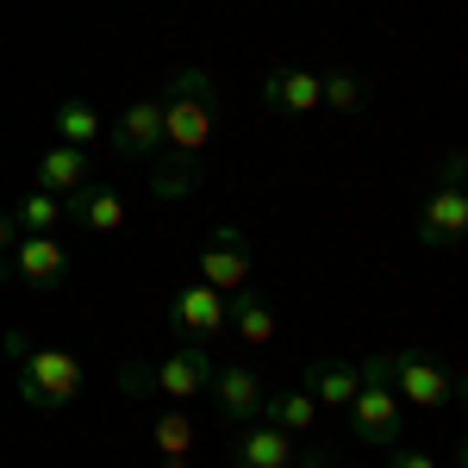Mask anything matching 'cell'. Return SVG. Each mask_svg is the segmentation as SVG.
<instances>
[{"label": "cell", "mask_w": 468, "mask_h": 468, "mask_svg": "<svg viewBox=\"0 0 468 468\" xmlns=\"http://www.w3.org/2000/svg\"><path fill=\"white\" fill-rule=\"evenodd\" d=\"M213 399H218V412L231 419V425H244V419H256V406H262V381H256V368H213Z\"/></svg>", "instance_id": "obj_15"}, {"label": "cell", "mask_w": 468, "mask_h": 468, "mask_svg": "<svg viewBox=\"0 0 468 468\" xmlns=\"http://www.w3.org/2000/svg\"><path fill=\"white\" fill-rule=\"evenodd\" d=\"M388 468H437L425 450H412V443H388Z\"/></svg>", "instance_id": "obj_25"}, {"label": "cell", "mask_w": 468, "mask_h": 468, "mask_svg": "<svg viewBox=\"0 0 468 468\" xmlns=\"http://www.w3.org/2000/svg\"><path fill=\"white\" fill-rule=\"evenodd\" d=\"M112 381H119V394L132 399V406H138V399H150V394H156V381H150V362H144V356L119 362V375H112Z\"/></svg>", "instance_id": "obj_24"}, {"label": "cell", "mask_w": 468, "mask_h": 468, "mask_svg": "<svg viewBox=\"0 0 468 468\" xmlns=\"http://www.w3.org/2000/svg\"><path fill=\"white\" fill-rule=\"evenodd\" d=\"M231 463L238 468H293V437L275 431V425H244Z\"/></svg>", "instance_id": "obj_16"}, {"label": "cell", "mask_w": 468, "mask_h": 468, "mask_svg": "<svg viewBox=\"0 0 468 468\" xmlns=\"http://www.w3.org/2000/svg\"><path fill=\"white\" fill-rule=\"evenodd\" d=\"M225 324L250 344V350H262V344H275V331H282V319H275V306L262 300V293L244 282V288H231V300H225Z\"/></svg>", "instance_id": "obj_11"}, {"label": "cell", "mask_w": 468, "mask_h": 468, "mask_svg": "<svg viewBox=\"0 0 468 468\" xmlns=\"http://www.w3.org/2000/svg\"><path fill=\"white\" fill-rule=\"evenodd\" d=\"M169 324H176L181 337H194V344H207L225 331V293L207 288V282H194V288H181L169 300Z\"/></svg>", "instance_id": "obj_8"}, {"label": "cell", "mask_w": 468, "mask_h": 468, "mask_svg": "<svg viewBox=\"0 0 468 468\" xmlns=\"http://www.w3.org/2000/svg\"><path fill=\"white\" fill-rule=\"evenodd\" d=\"M163 468H187V456H163Z\"/></svg>", "instance_id": "obj_28"}, {"label": "cell", "mask_w": 468, "mask_h": 468, "mask_svg": "<svg viewBox=\"0 0 468 468\" xmlns=\"http://www.w3.org/2000/svg\"><path fill=\"white\" fill-rule=\"evenodd\" d=\"M50 125H57V138H63V144H75V150H88L94 138H101V112L88 107V101H63Z\"/></svg>", "instance_id": "obj_20"}, {"label": "cell", "mask_w": 468, "mask_h": 468, "mask_svg": "<svg viewBox=\"0 0 468 468\" xmlns=\"http://www.w3.org/2000/svg\"><path fill=\"white\" fill-rule=\"evenodd\" d=\"M6 356L19 368V406L32 412H63L81 394V356L63 344H32L26 331H6Z\"/></svg>", "instance_id": "obj_1"}, {"label": "cell", "mask_w": 468, "mask_h": 468, "mask_svg": "<svg viewBox=\"0 0 468 468\" xmlns=\"http://www.w3.org/2000/svg\"><path fill=\"white\" fill-rule=\"evenodd\" d=\"M194 187H200V163H163V169H156V181H150V194H156V200H187V194H194Z\"/></svg>", "instance_id": "obj_21"}, {"label": "cell", "mask_w": 468, "mask_h": 468, "mask_svg": "<svg viewBox=\"0 0 468 468\" xmlns=\"http://www.w3.org/2000/svg\"><path fill=\"white\" fill-rule=\"evenodd\" d=\"M200 282H207V288H218V293L250 282V238H244L238 225H218L213 244L200 250Z\"/></svg>", "instance_id": "obj_7"}, {"label": "cell", "mask_w": 468, "mask_h": 468, "mask_svg": "<svg viewBox=\"0 0 468 468\" xmlns=\"http://www.w3.org/2000/svg\"><path fill=\"white\" fill-rule=\"evenodd\" d=\"M13 238H19V225H13V213H0V256L13 250Z\"/></svg>", "instance_id": "obj_27"}, {"label": "cell", "mask_w": 468, "mask_h": 468, "mask_svg": "<svg viewBox=\"0 0 468 468\" xmlns=\"http://www.w3.org/2000/svg\"><path fill=\"white\" fill-rule=\"evenodd\" d=\"M150 437H156L163 456H187V450H194V425H187V412H163V419L150 425Z\"/></svg>", "instance_id": "obj_23"}, {"label": "cell", "mask_w": 468, "mask_h": 468, "mask_svg": "<svg viewBox=\"0 0 468 468\" xmlns=\"http://www.w3.org/2000/svg\"><path fill=\"white\" fill-rule=\"evenodd\" d=\"M293 468H331V456H324V450H300V456H293Z\"/></svg>", "instance_id": "obj_26"}, {"label": "cell", "mask_w": 468, "mask_h": 468, "mask_svg": "<svg viewBox=\"0 0 468 468\" xmlns=\"http://www.w3.org/2000/svg\"><path fill=\"white\" fill-rule=\"evenodd\" d=\"M356 388H362V375L350 368V362H313V368H306V394L319 399V412L324 406L344 412V406L356 399Z\"/></svg>", "instance_id": "obj_18"}, {"label": "cell", "mask_w": 468, "mask_h": 468, "mask_svg": "<svg viewBox=\"0 0 468 468\" xmlns=\"http://www.w3.org/2000/svg\"><path fill=\"white\" fill-rule=\"evenodd\" d=\"M319 107H331V112H356V107H362V81H356L350 69L319 75Z\"/></svg>", "instance_id": "obj_22"}, {"label": "cell", "mask_w": 468, "mask_h": 468, "mask_svg": "<svg viewBox=\"0 0 468 468\" xmlns=\"http://www.w3.org/2000/svg\"><path fill=\"white\" fill-rule=\"evenodd\" d=\"M156 101H163V144L181 163H200V150L213 144V75L200 63H187L169 75V88Z\"/></svg>", "instance_id": "obj_2"}, {"label": "cell", "mask_w": 468, "mask_h": 468, "mask_svg": "<svg viewBox=\"0 0 468 468\" xmlns=\"http://www.w3.org/2000/svg\"><path fill=\"white\" fill-rule=\"evenodd\" d=\"M463 181H468V163H463V150H450L437 187L419 207V244L425 250H456L463 244V231H468V187Z\"/></svg>", "instance_id": "obj_4"}, {"label": "cell", "mask_w": 468, "mask_h": 468, "mask_svg": "<svg viewBox=\"0 0 468 468\" xmlns=\"http://www.w3.org/2000/svg\"><path fill=\"white\" fill-rule=\"evenodd\" d=\"M381 375H388V388L399 394V406H450L456 399V375H443L425 350H381Z\"/></svg>", "instance_id": "obj_5"}, {"label": "cell", "mask_w": 468, "mask_h": 468, "mask_svg": "<svg viewBox=\"0 0 468 468\" xmlns=\"http://www.w3.org/2000/svg\"><path fill=\"white\" fill-rule=\"evenodd\" d=\"M13 225H19V238H50L57 225H63V200L57 194H19V207H13Z\"/></svg>", "instance_id": "obj_19"}, {"label": "cell", "mask_w": 468, "mask_h": 468, "mask_svg": "<svg viewBox=\"0 0 468 468\" xmlns=\"http://www.w3.org/2000/svg\"><path fill=\"white\" fill-rule=\"evenodd\" d=\"M150 381H156V394L163 399H194V394H207V381H213V356L200 350V344H187V350H176V356H163V362H150Z\"/></svg>", "instance_id": "obj_9"}, {"label": "cell", "mask_w": 468, "mask_h": 468, "mask_svg": "<svg viewBox=\"0 0 468 468\" xmlns=\"http://www.w3.org/2000/svg\"><path fill=\"white\" fill-rule=\"evenodd\" d=\"M269 112H319V69H269L262 75Z\"/></svg>", "instance_id": "obj_13"}, {"label": "cell", "mask_w": 468, "mask_h": 468, "mask_svg": "<svg viewBox=\"0 0 468 468\" xmlns=\"http://www.w3.org/2000/svg\"><path fill=\"white\" fill-rule=\"evenodd\" d=\"M275 431H288V437H306L313 425H319V399L306 394V388H282V394H262V406H256Z\"/></svg>", "instance_id": "obj_17"}, {"label": "cell", "mask_w": 468, "mask_h": 468, "mask_svg": "<svg viewBox=\"0 0 468 468\" xmlns=\"http://www.w3.org/2000/svg\"><path fill=\"white\" fill-rule=\"evenodd\" d=\"M112 144V156H125V163H144L150 150L163 144V101L144 94V101H132V107L112 119V132H101Z\"/></svg>", "instance_id": "obj_6"}, {"label": "cell", "mask_w": 468, "mask_h": 468, "mask_svg": "<svg viewBox=\"0 0 468 468\" xmlns=\"http://www.w3.org/2000/svg\"><path fill=\"white\" fill-rule=\"evenodd\" d=\"M0 275H19L32 288H50V282L69 275V256H63L57 238H13V262H0Z\"/></svg>", "instance_id": "obj_10"}, {"label": "cell", "mask_w": 468, "mask_h": 468, "mask_svg": "<svg viewBox=\"0 0 468 468\" xmlns=\"http://www.w3.org/2000/svg\"><path fill=\"white\" fill-rule=\"evenodd\" d=\"M88 187V150L75 144H50L37 156V194H57V200H69Z\"/></svg>", "instance_id": "obj_14"}, {"label": "cell", "mask_w": 468, "mask_h": 468, "mask_svg": "<svg viewBox=\"0 0 468 468\" xmlns=\"http://www.w3.org/2000/svg\"><path fill=\"white\" fill-rule=\"evenodd\" d=\"M63 218H75L88 238H112V231L125 225V200H119L112 187H94V181H88L81 194H69V200H63Z\"/></svg>", "instance_id": "obj_12"}, {"label": "cell", "mask_w": 468, "mask_h": 468, "mask_svg": "<svg viewBox=\"0 0 468 468\" xmlns=\"http://www.w3.org/2000/svg\"><path fill=\"white\" fill-rule=\"evenodd\" d=\"M356 375H362V388H356V399L344 406V412H350V437L388 450V443L406 437V406H399V394L388 388V375H381V350H375V356H362Z\"/></svg>", "instance_id": "obj_3"}]
</instances>
